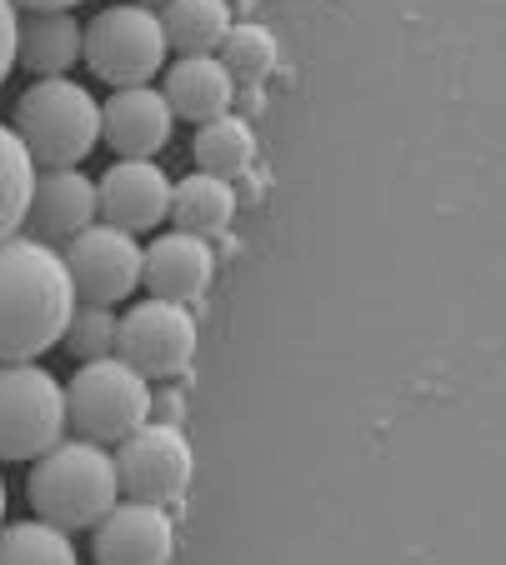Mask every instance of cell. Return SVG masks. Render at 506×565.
<instances>
[{"label": "cell", "instance_id": "7a4b0ae2", "mask_svg": "<svg viewBox=\"0 0 506 565\" xmlns=\"http://www.w3.org/2000/svg\"><path fill=\"white\" fill-rule=\"evenodd\" d=\"M25 495H31L35 521L55 525L65 535L91 531L120 501L116 456L96 440H55L45 456H35Z\"/></svg>", "mask_w": 506, "mask_h": 565}, {"label": "cell", "instance_id": "277c9868", "mask_svg": "<svg viewBox=\"0 0 506 565\" xmlns=\"http://www.w3.org/2000/svg\"><path fill=\"white\" fill-rule=\"evenodd\" d=\"M146 420H151V381L120 355L86 361L65 385V426L81 440L116 446Z\"/></svg>", "mask_w": 506, "mask_h": 565}, {"label": "cell", "instance_id": "3957f363", "mask_svg": "<svg viewBox=\"0 0 506 565\" xmlns=\"http://www.w3.org/2000/svg\"><path fill=\"white\" fill-rule=\"evenodd\" d=\"M15 136L25 140L35 166L65 171L96 150L101 140V106L86 86L65 81V75H41L21 100H15Z\"/></svg>", "mask_w": 506, "mask_h": 565}, {"label": "cell", "instance_id": "52a82bcc", "mask_svg": "<svg viewBox=\"0 0 506 565\" xmlns=\"http://www.w3.org/2000/svg\"><path fill=\"white\" fill-rule=\"evenodd\" d=\"M116 355L146 381H176L196 361V320L176 300H136L116 326Z\"/></svg>", "mask_w": 506, "mask_h": 565}, {"label": "cell", "instance_id": "6da1fadb", "mask_svg": "<svg viewBox=\"0 0 506 565\" xmlns=\"http://www.w3.org/2000/svg\"><path fill=\"white\" fill-rule=\"evenodd\" d=\"M65 256L35 235L0 241V361H41L76 310Z\"/></svg>", "mask_w": 506, "mask_h": 565}, {"label": "cell", "instance_id": "ffe728a7", "mask_svg": "<svg viewBox=\"0 0 506 565\" xmlns=\"http://www.w3.org/2000/svg\"><path fill=\"white\" fill-rule=\"evenodd\" d=\"M31 191H35V160L25 150V140L0 120V241L21 235L25 211H31Z\"/></svg>", "mask_w": 506, "mask_h": 565}, {"label": "cell", "instance_id": "7402d4cb", "mask_svg": "<svg viewBox=\"0 0 506 565\" xmlns=\"http://www.w3.org/2000/svg\"><path fill=\"white\" fill-rule=\"evenodd\" d=\"M215 61L226 65L231 81H241V86H261L271 75V65H276V35L266 31V25L256 21H241L226 31V41L215 45Z\"/></svg>", "mask_w": 506, "mask_h": 565}, {"label": "cell", "instance_id": "d6986e66", "mask_svg": "<svg viewBox=\"0 0 506 565\" xmlns=\"http://www.w3.org/2000/svg\"><path fill=\"white\" fill-rule=\"evenodd\" d=\"M196 171L205 175H221V181H236V175L251 171V160H256V136L241 116H215L196 130Z\"/></svg>", "mask_w": 506, "mask_h": 565}, {"label": "cell", "instance_id": "8fae6325", "mask_svg": "<svg viewBox=\"0 0 506 565\" xmlns=\"http://www.w3.org/2000/svg\"><path fill=\"white\" fill-rule=\"evenodd\" d=\"M171 211V181L156 160H116L96 181V215L106 225L140 235L156 231Z\"/></svg>", "mask_w": 506, "mask_h": 565}, {"label": "cell", "instance_id": "9a60e30c", "mask_svg": "<svg viewBox=\"0 0 506 565\" xmlns=\"http://www.w3.org/2000/svg\"><path fill=\"white\" fill-rule=\"evenodd\" d=\"M166 106H171L176 120H205L226 116L231 100H236V81L226 75V65L215 61V55H181V61L166 71Z\"/></svg>", "mask_w": 506, "mask_h": 565}, {"label": "cell", "instance_id": "cb8c5ba5", "mask_svg": "<svg viewBox=\"0 0 506 565\" xmlns=\"http://www.w3.org/2000/svg\"><path fill=\"white\" fill-rule=\"evenodd\" d=\"M15 25H21L15 0H0V86H6V75L15 71Z\"/></svg>", "mask_w": 506, "mask_h": 565}, {"label": "cell", "instance_id": "5bb4252c", "mask_svg": "<svg viewBox=\"0 0 506 565\" xmlns=\"http://www.w3.org/2000/svg\"><path fill=\"white\" fill-rule=\"evenodd\" d=\"M25 221L35 225V241H71L81 235L91 221H96V181L81 175L76 166L65 171H45L35 175V191H31V211Z\"/></svg>", "mask_w": 506, "mask_h": 565}, {"label": "cell", "instance_id": "e0dca14e", "mask_svg": "<svg viewBox=\"0 0 506 565\" xmlns=\"http://www.w3.org/2000/svg\"><path fill=\"white\" fill-rule=\"evenodd\" d=\"M176 231H191V235H221L236 215V185L221 181V175H186V181L171 185V211Z\"/></svg>", "mask_w": 506, "mask_h": 565}, {"label": "cell", "instance_id": "30bf717a", "mask_svg": "<svg viewBox=\"0 0 506 565\" xmlns=\"http://www.w3.org/2000/svg\"><path fill=\"white\" fill-rule=\"evenodd\" d=\"M176 525L166 505L116 501L96 521V565H171Z\"/></svg>", "mask_w": 506, "mask_h": 565}, {"label": "cell", "instance_id": "44dd1931", "mask_svg": "<svg viewBox=\"0 0 506 565\" xmlns=\"http://www.w3.org/2000/svg\"><path fill=\"white\" fill-rule=\"evenodd\" d=\"M0 565H76V545L45 521H15L0 525Z\"/></svg>", "mask_w": 506, "mask_h": 565}, {"label": "cell", "instance_id": "ba28073f", "mask_svg": "<svg viewBox=\"0 0 506 565\" xmlns=\"http://www.w3.org/2000/svg\"><path fill=\"white\" fill-rule=\"evenodd\" d=\"M196 476L191 440L181 436V426L166 420H146L126 440H116V480L130 501H151V505H176L186 495Z\"/></svg>", "mask_w": 506, "mask_h": 565}, {"label": "cell", "instance_id": "8992f818", "mask_svg": "<svg viewBox=\"0 0 506 565\" xmlns=\"http://www.w3.org/2000/svg\"><path fill=\"white\" fill-rule=\"evenodd\" d=\"M166 31L151 6H110L91 25H81V55L91 75L106 86H151V75L166 65Z\"/></svg>", "mask_w": 506, "mask_h": 565}, {"label": "cell", "instance_id": "7c38bea8", "mask_svg": "<svg viewBox=\"0 0 506 565\" xmlns=\"http://www.w3.org/2000/svg\"><path fill=\"white\" fill-rule=\"evenodd\" d=\"M171 130H176L171 106H166V96L151 86H120V90H110V100L101 106V140H106L120 160H151L156 150H166Z\"/></svg>", "mask_w": 506, "mask_h": 565}, {"label": "cell", "instance_id": "d4e9b609", "mask_svg": "<svg viewBox=\"0 0 506 565\" xmlns=\"http://www.w3.org/2000/svg\"><path fill=\"white\" fill-rule=\"evenodd\" d=\"M15 6H25V11H76L81 0H15Z\"/></svg>", "mask_w": 506, "mask_h": 565}, {"label": "cell", "instance_id": "5b68a950", "mask_svg": "<svg viewBox=\"0 0 506 565\" xmlns=\"http://www.w3.org/2000/svg\"><path fill=\"white\" fill-rule=\"evenodd\" d=\"M65 440V385L35 361H0V460H35Z\"/></svg>", "mask_w": 506, "mask_h": 565}, {"label": "cell", "instance_id": "2e32d148", "mask_svg": "<svg viewBox=\"0 0 506 565\" xmlns=\"http://www.w3.org/2000/svg\"><path fill=\"white\" fill-rule=\"evenodd\" d=\"M15 61L35 75H65L81 61V21L71 11H31L15 25Z\"/></svg>", "mask_w": 506, "mask_h": 565}, {"label": "cell", "instance_id": "4fadbf2b", "mask_svg": "<svg viewBox=\"0 0 506 565\" xmlns=\"http://www.w3.org/2000/svg\"><path fill=\"white\" fill-rule=\"evenodd\" d=\"M211 276H215V256L201 235H191V231H171L140 250V286L151 290L156 300L191 306L196 296H205Z\"/></svg>", "mask_w": 506, "mask_h": 565}, {"label": "cell", "instance_id": "484cf974", "mask_svg": "<svg viewBox=\"0 0 506 565\" xmlns=\"http://www.w3.org/2000/svg\"><path fill=\"white\" fill-rule=\"evenodd\" d=\"M0 525H6V476H0Z\"/></svg>", "mask_w": 506, "mask_h": 565}, {"label": "cell", "instance_id": "ac0fdd59", "mask_svg": "<svg viewBox=\"0 0 506 565\" xmlns=\"http://www.w3.org/2000/svg\"><path fill=\"white\" fill-rule=\"evenodd\" d=\"M166 45L181 55H211L231 31V0H166Z\"/></svg>", "mask_w": 506, "mask_h": 565}, {"label": "cell", "instance_id": "603a6c76", "mask_svg": "<svg viewBox=\"0 0 506 565\" xmlns=\"http://www.w3.org/2000/svg\"><path fill=\"white\" fill-rule=\"evenodd\" d=\"M116 326H120V316L110 306L81 300V306L71 310V320H65L61 341L71 345V355H81V361H101V355H116Z\"/></svg>", "mask_w": 506, "mask_h": 565}, {"label": "cell", "instance_id": "9c48e42d", "mask_svg": "<svg viewBox=\"0 0 506 565\" xmlns=\"http://www.w3.org/2000/svg\"><path fill=\"white\" fill-rule=\"evenodd\" d=\"M65 270H71L76 300L120 306L140 286V241L120 225L91 221L81 235L65 241Z\"/></svg>", "mask_w": 506, "mask_h": 565}]
</instances>
